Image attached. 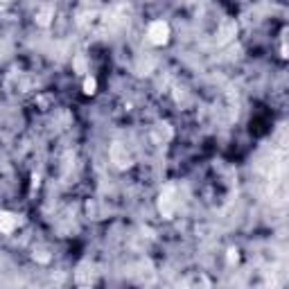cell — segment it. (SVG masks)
I'll use <instances>...</instances> for the list:
<instances>
[{"instance_id": "2", "label": "cell", "mask_w": 289, "mask_h": 289, "mask_svg": "<svg viewBox=\"0 0 289 289\" xmlns=\"http://www.w3.org/2000/svg\"><path fill=\"white\" fill-rule=\"evenodd\" d=\"M14 226H16V217L9 213H0V230L3 233H12Z\"/></svg>"}, {"instance_id": "1", "label": "cell", "mask_w": 289, "mask_h": 289, "mask_svg": "<svg viewBox=\"0 0 289 289\" xmlns=\"http://www.w3.org/2000/svg\"><path fill=\"white\" fill-rule=\"evenodd\" d=\"M147 36H149V41H151L154 45L167 43V39H170V25L163 23V20H156V23L149 25V30H147Z\"/></svg>"}, {"instance_id": "3", "label": "cell", "mask_w": 289, "mask_h": 289, "mask_svg": "<svg viewBox=\"0 0 289 289\" xmlns=\"http://www.w3.org/2000/svg\"><path fill=\"white\" fill-rule=\"evenodd\" d=\"M95 88H97V82L93 80V77H88V80L84 82V93H86V95H93V93H95Z\"/></svg>"}]
</instances>
